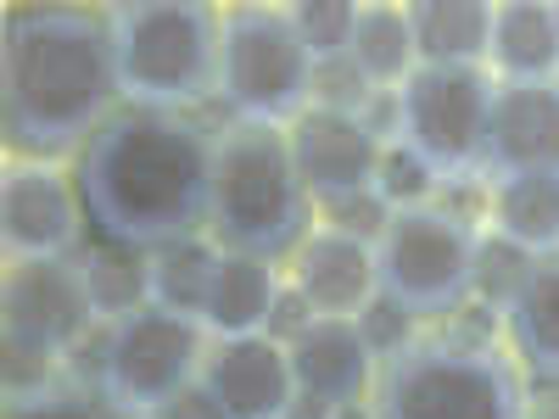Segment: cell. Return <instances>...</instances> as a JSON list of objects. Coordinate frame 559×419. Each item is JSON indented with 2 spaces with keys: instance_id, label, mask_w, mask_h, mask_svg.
Segmentation results:
<instances>
[{
  "instance_id": "obj_17",
  "label": "cell",
  "mask_w": 559,
  "mask_h": 419,
  "mask_svg": "<svg viewBox=\"0 0 559 419\" xmlns=\"http://www.w3.org/2000/svg\"><path fill=\"white\" fill-rule=\"evenodd\" d=\"M487 62L498 84H554L559 79V17L548 0H503V7H492Z\"/></svg>"
},
{
  "instance_id": "obj_22",
  "label": "cell",
  "mask_w": 559,
  "mask_h": 419,
  "mask_svg": "<svg viewBox=\"0 0 559 419\" xmlns=\"http://www.w3.org/2000/svg\"><path fill=\"white\" fill-rule=\"evenodd\" d=\"M487 218L498 236L515 247L548 258L559 252V173H521V179H498L487 196Z\"/></svg>"
},
{
  "instance_id": "obj_36",
  "label": "cell",
  "mask_w": 559,
  "mask_h": 419,
  "mask_svg": "<svg viewBox=\"0 0 559 419\" xmlns=\"http://www.w3.org/2000/svg\"><path fill=\"white\" fill-rule=\"evenodd\" d=\"M336 408L331 403H319V397H308V392H297L292 403H286V414H280V419H331Z\"/></svg>"
},
{
  "instance_id": "obj_5",
  "label": "cell",
  "mask_w": 559,
  "mask_h": 419,
  "mask_svg": "<svg viewBox=\"0 0 559 419\" xmlns=\"http://www.w3.org/2000/svg\"><path fill=\"white\" fill-rule=\"evenodd\" d=\"M376 419H526L532 397L515 363L498 352H464L442 336H419L403 358L376 369Z\"/></svg>"
},
{
  "instance_id": "obj_38",
  "label": "cell",
  "mask_w": 559,
  "mask_h": 419,
  "mask_svg": "<svg viewBox=\"0 0 559 419\" xmlns=\"http://www.w3.org/2000/svg\"><path fill=\"white\" fill-rule=\"evenodd\" d=\"M331 419H376V408H369V403H347V408H336Z\"/></svg>"
},
{
  "instance_id": "obj_23",
  "label": "cell",
  "mask_w": 559,
  "mask_h": 419,
  "mask_svg": "<svg viewBox=\"0 0 559 419\" xmlns=\"http://www.w3.org/2000/svg\"><path fill=\"white\" fill-rule=\"evenodd\" d=\"M79 268L102 324H118L140 308H152V252L123 247V241H96L90 252H79Z\"/></svg>"
},
{
  "instance_id": "obj_16",
  "label": "cell",
  "mask_w": 559,
  "mask_h": 419,
  "mask_svg": "<svg viewBox=\"0 0 559 419\" xmlns=\"http://www.w3.org/2000/svg\"><path fill=\"white\" fill-rule=\"evenodd\" d=\"M292 286L308 297L319 319H353L376 297V247L313 229L292 258Z\"/></svg>"
},
{
  "instance_id": "obj_20",
  "label": "cell",
  "mask_w": 559,
  "mask_h": 419,
  "mask_svg": "<svg viewBox=\"0 0 559 419\" xmlns=\"http://www.w3.org/2000/svg\"><path fill=\"white\" fill-rule=\"evenodd\" d=\"M503 336L521 352V369L559 381V252L537 258L526 291L503 313Z\"/></svg>"
},
{
  "instance_id": "obj_21",
  "label": "cell",
  "mask_w": 559,
  "mask_h": 419,
  "mask_svg": "<svg viewBox=\"0 0 559 419\" xmlns=\"http://www.w3.org/2000/svg\"><path fill=\"white\" fill-rule=\"evenodd\" d=\"M347 62L358 68V79L376 89V96L403 89L414 79V68H419L408 7H358V28H353V45H347Z\"/></svg>"
},
{
  "instance_id": "obj_13",
  "label": "cell",
  "mask_w": 559,
  "mask_h": 419,
  "mask_svg": "<svg viewBox=\"0 0 559 419\" xmlns=\"http://www.w3.org/2000/svg\"><path fill=\"white\" fill-rule=\"evenodd\" d=\"M559 173V89L554 84H498L487 118L481 179Z\"/></svg>"
},
{
  "instance_id": "obj_40",
  "label": "cell",
  "mask_w": 559,
  "mask_h": 419,
  "mask_svg": "<svg viewBox=\"0 0 559 419\" xmlns=\"http://www.w3.org/2000/svg\"><path fill=\"white\" fill-rule=\"evenodd\" d=\"M554 89H559V79H554Z\"/></svg>"
},
{
  "instance_id": "obj_14",
  "label": "cell",
  "mask_w": 559,
  "mask_h": 419,
  "mask_svg": "<svg viewBox=\"0 0 559 419\" xmlns=\"http://www.w3.org/2000/svg\"><path fill=\"white\" fill-rule=\"evenodd\" d=\"M202 386L218 397L229 419H280L286 403L297 397L286 347L269 336H236L213 342L202 358Z\"/></svg>"
},
{
  "instance_id": "obj_7",
  "label": "cell",
  "mask_w": 559,
  "mask_h": 419,
  "mask_svg": "<svg viewBox=\"0 0 559 419\" xmlns=\"http://www.w3.org/2000/svg\"><path fill=\"white\" fill-rule=\"evenodd\" d=\"M202 324L152 302L102 331L96 369L84 386H96L123 419H152L168 397H179L202 375Z\"/></svg>"
},
{
  "instance_id": "obj_37",
  "label": "cell",
  "mask_w": 559,
  "mask_h": 419,
  "mask_svg": "<svg viewBox=\"0 0 559 419\" xmlns=\"http://www.w3.org/2000/svg\"><path fill=\"white\" fill-rule=\"evenodd\" d=\"M526 419H559V392H554V397H532Z\"/></svg>"
},
{
  "instance_id": "obj_25",
  "label": "cell",
  "mask_w": 559,
  "mask_h": 419,
  "mask_svg": "<svg viewBox=\"0 0 559 419\" xmlns=\"http://www.w3.org/2000/svg\"><path fill=\"white\" fill-rule=\"evenodd\" d=\"M532 268H537V252H526L509 236H498V229H487V236L476 241V263H471V302H481L492 313H509L515 297L526 291Z\"/></svg>"
},
{
  "instance_id": "obj_18",
  "label": "cell",
  "mask_w": 559,
  "mask_h": 419,
  "mask_svg": "<svg viewBox=\"0 0 559 419\" xmlns=\"http://www.w3.org/2000/svg\"><path fill=\"white\" fill-rule=\"evenodd\" d=\"M280 297V274L263 258H241V252H224L218 274H213V291L202 308V331L213 342H236V336H263L269 308Z\"/></svg>"
},
{
  "instance_id": "obj_39",
  "label": "cell",
  "mask_w": 559,
  "mask_h": 419,
  "mask_svg": "<svg viewBox=\"0 0 559 419\" xmlns=\"http://www.w3.org/2000/svg\"><path fill=\"white\" fill-rule=\"evenodd\" d=\"M554 17H559V7H554Z\"/></svg>"
},
{
  "instance_id": "obj_35",
  "label": "cell",
  "mask_w": 559,
  "mask_h": 419,
  "mask_svg": "<svg viewBox=\"0 0 559 419\" xmlns=\"http://www.w3.org/2000/svg\"><path fill=\"white\" fill-rule=\"evenodd\" d=\"M152 419H229V414L218 408V397H213V392L202 386V375H197V381L185 386L179 397H168V403H163Z\"/></svg>"
},
{
  "instance_id": "obj_33",
  "label": "cell",
  "mask_w": 559,
  "mask_h": 419,
  "mask_svg": "<svg viewBox=\"0 0 559 419\" xmlns=\"http://www.w3.org/2000/svg\"><path fill=\"white\" fill-rule=\"evenodd\" d=\"M448 347H464V352H498V336H503V313L481 308V302H459L442 331H437Z\"/></svg>"
},
{
  "instance_id": "obj_2",
  "label": "cell",
  "mask_w": 559,
  "mask_h": 419,
  "mask_svg": "<svg viewBox=\"0 0 559 419\" xmlns=\"http://www.w3.org/2000/svg\"><path fill=\"white\" fill-rule=\"evenodd\" d=\"M84 224L102 241L157 252L207 229L213 134L179 112L118 107L79 152Z\"/></svg>"
},
{
  "instance_id": "obj_31",
  "label": "cell",
  "mask_w": 559,
  "mask_h": 419,
  "mask_svg": "<svg viewBox=\"0 0 559 419\" xmlns=\"http://www.w3.org/2000/svg\"><path fill=\"white\" fill-rule=\"evenodd\" d=\"M386 224H392V207L376 191H358V196H342V202H324L319 207V229L347 236V241H364V247H381Z\"/></svg>"
},
{
  "instance_id": "obj_4",
  "label": "cell",
  "mask_w": 559,
  "mask_h": 419,
  "mask_svg": "<svg viewBox=\"0 0 559 419\" xmlns=\"http://www.w3.org/2000/svg\"><path fill=\"white\" fill-rule=\"evenodd\" d=\"M123 107L179 112L218 96L224 12L202 0H129L107 12Z\"/></svg>"
},
{
  "instance_id": "obj_26",
  "label": "cell",
  "mask_w": 559,
  "mask_h": 419,
  "mask_svg": "<svg viewBox=\"0 0 559 419\" xmlns=\"http://www.w3.org/2000/svg\"><path fill=\"white\" fill-rule=\"evenodd\" d=\"M437 173L431 163L419 157L414 146H403V140H392V146H381V168H376V196L392 207V213H408V207H431L437 202Z\"/></svg>"
},
{
  "instance_id": "obj_27",
  "label": "cell",
  "mask_w": 559,
  "mask_h": 419,
  "mask_svg": "<svg viewBox=\"0 0 559 419\" xmlns=\"http://www.w3.org/2000/svg\"><path fill=\"white\" fill-rule=\"evenodd\" d=\"M353 324H358V336H364V347H369V358H376V369L381 363H392V358H403L414 342H419V319L414 308H403L397 297H386V291H376L358 313H353Z\"/></svg>"
},
{
  "instance_id": "obj_19",
  "label": "cell",
  "mask_w": 559,
  "mask_h": 419,
  "mask_svg": "<svg viewBox=\"0 0 559 419\" xmlns=\"http://www.w3.org/2000/svg\"><path fill=\"white\" fill-rule=\"evenodd\" d=\"M414 51L419 68H481L492 45V7L487 0H414Z\"/></svg>"
},
{
  "instance_id": "obj_34",
  "label": "cell",
  "mask_w": 559,
  "mask_h": 419,
  "mask_svg": "<svg viewBox=\"0 0 559 419\" xmlns=\"http://www.w3.org/2000/svg\"><path fill=\"white\" fill-rule=\"evenodd\" d=\"M313 319H319V313L308 308V297H302L297 286H280V297H274V308H269V324H263V336L280 342V347H292Z\"/></svg>"
},
{
  "instance_id": "obj_32",
  "label": "cell",
  "mask_w": 559,
  "mask_h": 419,
  "mask_svg": "<svg viewBox=\"0 0 559 419\" xmlns=\"http://www.w3.org/2000/svg\"><path fill=\"white\" fill-rule=\"evenodd\" d=\"M369 89L364 79H358V68L342 57V62H313V107H331V112H364L369 107Z\"/></svg>"
},
{
  "instance_id": "obj_30",
  "label": "cell",
  "mask_w": 559,
  "mask_h": 419,
  "mask_svg": "<svg viewBox=\"0 0 559 419\" xmlns=\"http://www.w3.org/2000/svg\"><path fill=\"white\" fill-rule=\"evenodd\" d=\"M7 419H123L96 386L84 381H62L51 392H39L28 403H7Z\"/></svg>"
},
{
  "instance_id": "obj_24",
  "label": "cell",
  "mask_w": 559,
  "mask_h": 419,
  "mask_svg": "<svg viewBox=\"0 0 559 419\" xmlns=\"http://www.w3.org/2000/svg\"><path fill=\"white\" fill-rule=\"evenodd\" d=\"M218 258H224V252L213 247V236H185V241L157 247V252H152V302L202 324L213 274H218Z\"/></svg>"
},
{
  "instance_id": "obj_6",
  "label": "cell",
  "mask_w": 559,
  "mask_h": 419,
  "mask_svg": "<svg viewBox=\"0 0 559 419\" xmlns=\"http://www.w3.org/2000/svg\"><path fill=\"white\" fill-rule=\"evenodd\" d=\"M218 101L241 123L292 129L313 107V57L274 7H229L218 39Z\"/></svg>"
},
{
  "instance_id": "obj_29",
  "label": "cell",
  "mask_w": 559,
  "mask_h": 419,
  "mask_svg": "<svg viewBox=\"0 0 559 419\" xmlns=\"http://www.w3.org/2000/svg\"><path fill=\"white\" fill-rule=\"evenodd\" d=\"M0 386H7V403H28L39 392L62 386V358L45 352L34 342H17V336H0Z\"/></svg>"
},
{
  "instance_id": "obj_11",
  "label": "cell",
  "mask_w": 559,
  "mask_h": 419,
  "mask_svg": "<svg viewBox=\"0 0 559 419\" xmlns=\"http://www.w3.org/2000/svg\"><path fill=\"white\" fill-rule=\"evenodd\" d=\"M84 236V202L79 179L51 163H7L0 179V241L12 263L34 258H68Z\"/></svg>"
},
{
  "instance_id": "obj_12",
  "label": "cell",
  "mask_w": 559,
  "mask_h": 419,
  "mask_svg": "<svg viewBox=\"0 0 559 419\" xmlns=\"http://www.w3.org/2000/svg\"><path fill=\"white\" fill-rule=\"evenodd\" d=\"M292 163L302 191L313 196V207L342 202L358 191H376V168H381V140L369 134L353 112H331V107H308L292 129Z\"/></svg>"
},
{
  "instance_id": "obj_10",
  "label": "cell",
  "mask_w": 559,
  "mask_h": 419,
  "mask_svg": "<svg viewBox=\"0 0 559 419\" xmlns=\"http://www.w3.org/2000/svg\"><path fill=\"white\" fill-rule=\"evenodd\" d=\"M90 324H96V308H90L79 258H34V263L7 268V286H0V336L34 342L62 358L90 336Z\"/></svg>"
},
{
  "instance_id": "obj_8",
  "label": "cell",
  "mask_w": 559,
  "mask_h": 419,
  "mask_svg": "<svg viewBox=\"0 0 559 419\" xmlns=\"http://www.w3.org/2000/svg\"><path fill=\"white\" fill-rule=\"evenodd\" d=\"M476 241L481 229L442 202L392 213L376 247V291L397 297L419 319H448L459 302H471Z\"/></svg>"
},
{
  "instance_id": "obj_3",
  "label": "cell",
  "mask_w": 559,
  "mask_h": 419,
  "mask_svg": "<svg viewBox=\"0 0 559 419\" xmlns=\"http://www.w3.org/2000/svg\"><path fill=\"white\" fill-rule=\"evenodd\" d=\"M313 229H319V207L297 179L286 129L229 118L213 134V191H207L213 247L280 263V258H297V247Z\"/></svg>"
},
{
  "instance_id": "obj_15",
  "label": "cell",
  "mask_w": 559,
  "mask_h": 419,
  "mask_svg": "<svg viewBox=\"0 0 559 419\" xmlns=\"http://www.w3.org/2000/svg\"><path fill=\"white\" fill-rule=\"evenodd\" d=\"M286 363H292L297 392L331 403V408L369 403V386H376V358H369L353 319H313L286 347Z\"/></svg>"
},
{
  "instance_id": "obj_1",
  "label": "cell",
  "mask_w": 559,
  "mask_h": 419,
  "mask_svg": "<svg viewBox=\"0 0 559 419\" xmlns=\"http://www.w3.org/2000/svg\"><path fill=\"white\" fill-rule=\"evenodd\" d=\"M123 101L112 23L90 7H12L0 39V129L17 163L84 152Z\"/></svg>"
},
{
  "instance_id": "obj_9",
  "label": "cell",
  "mask_w": 559,
  "mask_h": 419,
  "mask_svg": "<svg viewBox=\"0 0 559 419\" xmlns=\"http://www.w3.org/2000/svg\"><path fill=\"white\" fill-rule=\"evenodd\" d=\"M492 89H498V79L487 68H414V79L397 89L403 146L426 157L442 184L481 173Z\"/></svg>"
},
{
  "instance_id": "obj_28",
  "label": "cell",
  "mask_w": 559,
  "mask_h": 419,
  "mask_svg": "<svg viewBox=\"0 0 559 419\" xmlns=\"http://www.w3.org/2000/svg\"><path fill=\"white\" fill-rule=\"evenodd\" d=\"M292 23L313 62H342L358 28V7L353 0H302V7H292Z\"/></svg>"
}]
</instances>
